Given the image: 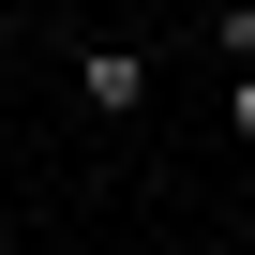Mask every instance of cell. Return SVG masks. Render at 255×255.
Here are the masks:
<instances>
[{
  "instance_id": "3",
  "label": "cell",
  "mask_w": 255,
  "mask_h": 255,
  "mask_svg": "<svg viewBox=\"0 0 255 255\" xmlns=\"http://www.w3.org/2000/svg\"><path fill=\"white\" fill-rule=\"evenodd\" d=\"M210 45H225V60H255V0H225V15H210Z\"/></svg>"
},
{
  "instance_id": "1",
  "label": "cell",
  "mask_w": 255,
  "mask_h": 255,
  "mask_svg": "<svg viewBox=\"0 0 255 255\" xmlns=\"http://www.w3.org/2000/svg\"><path fill=\"white\" fill-rule=\"evenodd\" d=\"M75 105H90V120H135V105H150V45H120V30L75 45Z\"/></svg>"
},
{
  "instance_id": "2",
  "label": "cell",
  "mask_w": 255,
  "mask_h": 255,
  "mask_svg": "<svg viewBox=\"0 0 255 255\" xmlns=\"http://www.w3.org/2000/svg\"><path fill=\"white\" fill-rule=\"evenodd\" d=\"M225 135L255 150V60H225Z\"/></svg>"
}]
</instances>
